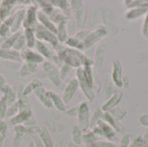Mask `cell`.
Listing matches in <instances>:
<instances>
[{
	"mask_svg": "<svg viewBox=\"0 0 148 147\" xmlns=\"http://www.w3.org/2000/svg\"><path fill=\"white\" fill-rule=\"evenodd\" d=\"M108 32L104 27H98L95 30L90 31L88 36L81 42L79 50L85 51L91 49L95 44H96L99 41H101L103 37L107 36Z\"/></svg>",
	"mask_w": 148,
	"mask_h": 147,
	"instance_id": "277c9868",
	"label": "cell"
},
{
	"mask_svg": "<svg viewBox=\"0 0 148 147\" xmlns=\"http://www.w3.org/2000/svg\"><path fill=\"white\" fill-rule=\"evenodd\" d=\"M36 133L39 136L40 139L42 140V144L44 145V146L54 147V143H53L52 138L50 136V133L45 126H41V127L36 126Z\"/></svg>",
	"mask_w": 148,
	"mask_h": 147,
	"instance_id": "ffe728a7",
	"label": "cell"
},
{
	"mask_svg": "<svg viewBox=\"0 0 148 147\" xmlns=\"http://www.w3.org/2000/svg\"><path fill=\"white\" fill-rule=\"evenodd\" d=\"M34 30H35V35H36V40L49 44L53 49H56L61 44L58 42L56 34L48 30L47 29H45L39 23L37 24V26L36 27V29Z\"/></svg>",
	"mask_w": 148,
	"mask_h": 147,
	"instance_id": "5b68a950",
	"label": "cell"
},
{
	"mask_svg": "<svg viewBox=\"0 0 148 147\" xmlns=\"http://www.w3.org/2000/svg\"><path fill=\"white\" fill-rule=\"evenodd\" d=\"M45 127L47 128V130H48L49 132L53 133V132H55L56 126H55V124H54V122H53L52 120H49V121H47V123H46V126H45Z\"/></svg>",
	"mask_w": 148,
	"mask_h": 147,
	"instance_id": "db71d44e",
	"label": "cell"
},
{
	"mask_svg": "<svg viewBox=\"0 0 148 147\" xmlns=\"http://www.w3.org/2000/svg\"><path fill=\"white\" fill-rule=\"evenodd\" d=\"M143 143V138L141 136H138L132 143V145L129 147H142Z\"/></svg>",
	"mask_w": 148,
	"mask_h": 147,
	"instance_id": "f907efd6",
	"label": "cell"
},
{
	"mask_svg": "<svg viewBox=\"0 0 148 147\" xmlns=\"http://www.w3.org/2000/svg\"><path fill=\"white\" fill-rule=\"evenodd\" d=\"M33 117V112L29 107L19 110V112L10 119V123L13 126H17V125H23L25 124L29 119Z\"/></svg>",
	"mask_w": 148,
	"mask_h": 147,
	"instance_id": "8fae6325",
	"label": "cell"
},
{
	"mask_svg": "<svg viewBox=\"0 0 148 147\" xmlns=\"http://www.w3.org/2000/svg\"><path fill=\"white\" fill-rule=\"evenodd\" d=\"M5 139H6V138H5V137H3V136L0 135V147H3V143H4V141H5Z\"/></svg>",
	"mask_w": 148,
	"mask_h": 147,
	"instance_id": "6f0895ef",
	"label": "cell"
},
{
	"mask_svg": "<svg viewBox=\"0 0 148 147\" xmlns=\"http://www.w3.org/2000/svg\"><path fill=\"white\" fill-rule=\"evenodd\" d=\"M93 147H117L114 144L111 143V142H108V141H102V140H99L95 143H94L93 145H91Z\"/></svg>",
	"mask_w": 148,
	"mask_h": 147,
	"instance_id": "7dc6e473",
	"label": "cell"
},
{
	"mask_svg": "<svg viewBox=\"0 0 148 147\" xmlns=\"http://www.w3.org/2000/svg\"><path fill=\"white\" fill-rule=\"evenodd\" d=\"M67 147H80V146H77L74 143H69V144H68Z\"/></svg>",
	"mask_w": 148,
	"mask_h": 147,
	"instance_id": "91938a15",
	"label": "cell"
},
{
	"mask_svg": "<svg viewBox=\"0 0 148 147\" xmlns=\"http://www.w3.org/2000/svg\"><path fill=\"white\" fill-rule=\"evenodd\" d=\"M143 35L147 39H148V10L147 15H146L144 25H143Z\"/></svg>",
	"mask_w": 148,
	"mask_h": 147,
	"instance_id": "816d5d0a",
	"label": "cell"
},
{
	"mask_svg": "<svg viewBox=\"0 0 148 147\" xmlns=\"http://www.w3.org/2000/svg\"><path fill=\"white\" fill-rule=\"evenodd\" d=\"M42 68L45 76L49 79V81L54 87L58 88L61 86L62 81L60 78L59 68H57L52 62L45 61L42 64Z\"/></svg>",
	"mask_w": 148,
	"mask_h": 147,
	"instance_id": "8992f818",
	"label": "cell"
},
{
	"mask_svg": "<svg viewBox=\"0 0 148 147\" xmlns=\"http://www.w3.org/2000/svg\"><path fill=\"white\" fill-rule=\"evenodd\" d=\"M72 68L69 67L67 64H63L60 68H59V73H60V78L61 81L63 82H69L71 79H70V75L72 73Z\"/></svg>",
	"mask_w": 148,
	"mask_h": 147,
	"instance_id": "1f68e13d",
	"label": "cell"
},
{
	"mask_svg": "<svg viewBox=\"0 0 148 147\" xmlns=\"http://www.w3.org/2000/svg\"><path fill=\"white\" fill-rule=\"evenodd\" d=\"M50 3L56 9L60 10L68 18L72 17V12H71V9H70V4L69 1H65V0H56V1H49Z\"/></svg>",
	"mask_w": 148,
	"mask_h": 147,
	"instance_id": "cb8c5ba5",
	"label": "cell"
},
{
	"mask_svg": "<svg viewBox=\"0 0 148 147\" xmlns=\"http://www.w3.org/2000/svg\"><path fill=\"white\" fill-rule=\"evenodd\" d=\"M94 77L95 72L93 67L85 66L76 69L75 78L79 82V88L87 98V100L92 102L95 98V93L94 90Z\"/></svg>",
	"mask_w": 148,
	"mask_h": 147,
	"instance_id": "7a4b0ae2",
	"label": "cell"
},
{
	"mask_svg": "<svg viewBox=\"0 0 148 147\" xmlns=\"http://www.w3.org/2000/svg\"><path fill=\"white\" fill-rule=\"evenodd\" d=\"M37 13L38 7L32 2L30 5H29L25 9V17L23 23V28L24 29H35L38 24L37 21Z\"/></svg>",
	"mask_w": 148,
	"mask_h": 147,
	"instance_id": "ba28073f",
	"label": "cell"
},
{
	"mask_svg": "<svg viewBox=\"0 0 148 147\" xmlns=\"http://www.w3.org/2000/svg\"><path fill=\"white\" fill-rule=\"evenodd\" d=\"M7 108H8V104L6 99L3 95H2L0 97V119L4 120V118H6Z\"/></svg>",
	"mask_w": 148,
	"mask_h": 147,
	"instance_id": "60d3db41",
	"label": "cell"
},
{
	"mask_svg": "<svg viewBox=\"0 0 148 147\" xmlns=\"http://www.w3.org/2000/svg\"><path fill=\"white\" fill-rule=\"evenodd\" d=\"M99 139L100 138L93 131L83 133L82 135V143L86 144V146H91L94 143L99 141Z\"/></svg>",
	"mask_w": 148,
	"mask_h": 147,
	"instance_id": "836d02e7",
	"label": "cell"
},
{
	"mask_svg": "<svg viewBox=\"0 0 148 147\" xmlns=\"http://www.w3.org/2000/svg\"><path fill=\"white\" fill-rule=\"evenodd\" d=\"M72 16L75 22L76 29L82 30L87 21V9L82 1H69Z\"/></svg>",
	"mask_w": 148,
	"mask_h": 147,
	"instance_id": "3957f363",
	"label": "cell"
},
{
	"mask_svg": "<svg viewBox=\"0 0 148 147\" xmlns=\"http://www.w3.org/2000/svg\"><path fill=\"white\" fill-rule=\"evenodd\" d=\"M21 34H22V32L19 31V32L14 33V34H10L6 38L2 39L1 43H0V49H13V46H14L16 41L17 40V38L19 37V36Z\"/></svg>",
	"mask_w": 148,
	"mask_h": 147,
	"instance_id": "484cf974",
	"label": "cell"
},
{
	"mask_svg": "<svg viewBox=\"0 0 148 147\" xmlns=\"http://www.w3.org/2000/svg\"><path fill=\"white\" fill-rule=\"evenodd\" d=\"M25 49H27L26 42H25V38L23 36V34L22 32V34L19 36V37L16 41V42H15V44L13 46V49H15V50H16L18 52H22Z\"/></svg>",
	"mask_w": 148,
	"mask_h": 147,
	"instance_id": "74e56055",
	"label": "cell"
},
{
	"mask_svg": "<svg viewBox=\"0 0 148 147\" xmlns=\"http://www.w3.org/2000/svg\"><path fill=\"white\" fill-rule=\"evenodd\" d=\"M14 132H15V137L13 139L11 145H12V147H18L20 146V143L23 138L26 134H28V128L24 125H17V126H15Z\"/></svg>",
	"mask_w": 148,
	"mask_h": 147,
	"instance_id": "44dd1931",
	"label": "cell"
},
{
	"mask_svg": "<svg viewBox=\"0 0 148 147\" xmlns=\"http://www.w3.org/2000/svg\"><path fill=\"white\" fill-rule=\"evenodd\" d=\"M21 53V58L22 61L24 62H29V63H36V64H42L45 61L44 58L38 54L36 51L29 49H23Z\"/></svg>",
	"mask_w": 148,
	"mask_h": 147,
	"instance_id": "30bf717a",
	"label": "cell"
},
{
	"mask_svg": "<svg viewBox=\"0 0 148 147\" xmlns=\"http://www.w3.org/2000/svg\"><path fill=\"white\" fill-rule=\"evenodd\" d=\"M10 86L8 84V82H7L5 77H4L2 74H0V93H1L2 94H5L6 91L10 88Z\"/></svg>",
	"mask_w": 148,
	"mask_h": 147,
	"instance_id": "7bdbcfd3",
	"label": "cell"
},
{
	"mask_svg": "<svg viewBox=\"0 0 148 147\" xmlns=\"http://www.w3.org/2000/svg\"><path fill=\"white\" fill-rule=\"evenodd\" d=\"M148 10V7L146 8H134V9H130L125 15L127 20L129 21H134L139 18H140L142 16L147 15Z\"/></svg>",
	"mask_w": 148,
	"mask_h": 147,
	"instance_id": "d4e9b609",
	"label": "cell"
},
{
	"mask_svg": "<svg viewBox=\"0 0 148 147\" xmlns=\"http://www.w3.org/2000/svg\"><path fill=\"white\" fill-rule=\"evenodd\" d=\"M145 140H147L148 141V129L146 131V133H145V134H144V138H143Z\"/></svg>",
	"mask_w": 148,
	"mask_h": 147,
	"instance_id": "94428289",
	"label": "cell"
},
{
	"mask_svg": "<svg viewBox=\"0 0 148 147\" xmlns=\"http://www.w3.org/2000/svg\"><path fill=\"white\" fill-rule=\"evenodd\" d=\"M10 33H11L10 32V27L6 25L4 23H2L0 24V37L2 39L6 38L7 36H10Z\"/></svg>",
	"mask_w": 148,
	"mask_h": 147,
	"instance_id": "b9f144b4",
	"label": "cell"
},
{
	"mask_svg": "<svg viewBox=\"0 0 148 147\" xmlns=\"http://www.w3.org/2000/svg\"><path fill=\"white\" fill-rule=\"evenodd\" d=\"M3 147H12V145H11V143H10V141L9 140V139H5V141H4V143H3Z\"/></svg>",
	"mask_w": 148,
	"mask_h": 147,
	"instance_id": "9f6ffc18",
	"label": "cell"
},
{
	"mask_svg": "<svg viewBox=\"0 0 148 147\" xmlns=\"http://www.w3.org/2000/svg\"><path fill=\"white\" fill-rule=\"evenodd\" d=\"M19 112V105L17 103V101L14 102L13 104L10 105L7 108V112H6V118H12L14 117L17 113Z\"/></svg>",
	"mask_w": 148,
	"mask_h": 147,
	"instance_id": "ab89813d",
	"label": "cell"
},
{
	"mask_svg": "<svg viewBox=\"0 0 148 147\" xmlns=\"http://www.w3.org/2000/svg\"><path fill=\"white\" fill-rule=\"evenodd\" d=\"M8 133V125L4 121V120L0 119V135L6 138Z\"/></svg>",
	"mask_w": 148,
	"mask_h": 147,
	"instance_id": "bcb514c9",
	"label": "cell"
},
{
	"mask_svg": "<svg viewBox=\"0 0 148 147\" xmlns=\"http://www.w3.org/2000/svg\"><path fill=\"white\" fill-rule=\"evenodd\" d=\"M48 94L49 96V99L51 101L52 106L60 112H66V104L64 103L62 98L61 95H59L57 93L54 91H48Z\"/></svg>",
	"mask_w": 148,
	"mask_h": 147,
	"instance_id": "d6986e66",
	"label": "cell"
},
{
	"mask_svg": "<svg viewBox=\"0 0 148 147\" xmlns=\"http://www.w3.org/2000/svg\"><path fill=\"white\" fill-rule=\"evenodd\" d=\"M56 55L62 61L63 64H67L72 68H79L85 66H94V60L87 56L82 51L75 49H70L65 45L60 44L54 49Z\"/></svg>",
	"mask_w": 148,
	"mask_h": 147,
	"instance_id": "6da1fadb",
	"label": "cell"
},
{
	"mask_svg": "<svg viewBox=\"0 0 148 147\" xmlns=\"http://www.w3.org/2000/svg\"><path fill=\"white\" fill-rule=\"evenodd\" d=\"M25 147H35V146H34V143L32 142V140H30V141L25 146Z\"/></svg>",
	"mask_w": 148,
	"mask_h": 147,
	"instance_id": "680465c9",
	"label": "cell"
},
{
	"mask_svg": "<svg viewBox=\"0 0 148 147\" xmlns=\"http://www.w3.org/2000/svg\"><path fill=\"white\" fill-rule=\"evenodd\" d=\"M138 121L139 123L143 126H146L148 128V114H142L139 117L138 119Z\"/></svg>",
	"mask_w": 148,
	"mask_h": 147,
	"instance_id": "681fc988",
	"label": "cell"
},
{
	"mask_svg": "<svg viewBox=\"0 0 148 147\" xmlns=\"http://www.w3.org/2000/svg\"><path fill=\"white\" fill-rule=\"evenodd\" d=\"M33 94L37 98V100L39 101V102L47 109H50L53 107L52 106V103H51V101L49 99V96L48 94V91L42 86V87H39L38 88H36Z\"/></svg>",
	"mask_w": 148,
	"mask_h": 147,
	"instance_id": "e0dca14e",
	"label": "cell"
},
{
	"mask_svg": "<svg viewBox=\"0 0 148 147\" xmlns=\"http://www.w3.org/2000/svg\"><path fill=\"white\" fill-rule=\"evenodd\" d=\"M23 34V36L25 38L27 49H35L36 42L37 41L36 38L35 30L32 29H24Z\"/></svg>",
	"mask_w": 148,
	"mask_h": 147,
	"instance_id": "4316f807",
	"label": "cell"
},
{
	"mask_svg": "<svg viewBox=\"0 0 148 147\" xmlns=\"http://www.w3.org/2000/svg\"><path fill=\"white\" fill-rule=\"evenodd\" d=\"M25 17V9H19L13 13V22L10 28L11 34L21 31V28H23V23Z\"/></svg>",
	"mask_w": 148,
	"mask_h": 147,
	"instance_id": "5bb4252c",
	"label": "cell"
},
{
	"mask_svg": "<svg viewBox=\"0 0 148 147\" xmlns=\"http://www.w3.org/2000/svg\"><path fill=\"white\" fill-rule=\"evenodd\" d=\"M30 75H31L30 71H29V68H27L26 64L23 62V65H22V67L20 68V70H19V76H20L21 78H26V77H28V76Z\"/></svg>",
	"mask_w": 148,
	"mask_h": 147,
	"instance_id": "f6af8a7d",
	"label": "cell"
},
{
	"mask_svg": "<svg viewBox=\"0 0 148 147\" xmlns=\"http://www.w3.org/2000/svg\"><path fill=\"white\" fill-rule=\"evenodd\" d=\"M67 23V22H66ZM66 23H62L61 24L56 25V38L58 42L62 44L66 42V40L69 37L68 31H67V27H66Z\"/></svg>",
	"mask_w": 148,
	"mask_h": 147,
	"instance_id": "83f0119b",
	"label": "cell"
},
{
	"mask_svg": "<svg viewBox=\"0 0 148 147\" xmlns=\"http://www.w3.org/2000/svg\"><path fill=\"white\" fill-rule=\"evenodd\" d=\"M35 49H36V51L44 58V60L46 59L50 62L52 61L55 55V51L52 49V48L49 44L41 41H36Z\"/></svg>",
	"mask_w": 148,
	"mask_h": 147,
	"instance_id": "9a60e30c",
	"label": "cell"
},
{
	"mask_svg": "<svg viewBox=\"0 0 148 147\" xmlns=\"http://www.w3.org/2000/svg\"><path fill=\"white\" fill-rule=\"evenodd\" d=\"M101 120H104L105 122H107L110 126H112L114 129L115 132L120 133H124L125 127H124L123 124L121 121L115 120L108 113H103V115H102V119Z\"/></svg>",
	"mask_w": 148,
	"mask_h": 147,
	"instance_id": "603a6c76",
	"label": "cell"
},
{
	"mask_svg": "<svg viewBox=\"0 0 148 147\" xmlns=\"http://www.w3.org/2000/svg\"><path fill=\"white\" fill-rule=\"evenodd\" d=\"M79 88V82L76 78H72L66 85L62 91V98L65 104H68L71 101L73 97L75 96L77 89Z\"/></svg>",
	"mask_w": 148,
	"mask_h": 147,
	"instance_id": "9c48e42d",
	"label": "cell"
},
{
	"mask_svg": "<svg viewBox=\"0 0 148 147\" xmlns=\"http://www.w3.org/2000/svg\"><path fill=\"white\" fill-rule=\"evenodd\" d=\"M112 67H113L112 80L117 88H121L122 87V78H123L122 64L121 63V62L119 60H114L112 62Z\"/></svg>",
	"mask_w": 148,
	"mask_h": 147,
	"instance_id": "4fadbf2b",
	"label": "cell"
},
{
	"mask_svg": "<svg viewBox=\"0 0 148 147\" xmlns=\"http://www.w3.org/2000/svg\"><path fill=\"white\" fill-rule=\"evenodd\" d=\"M106 47L104 44L98 47V49L95 51V60H94V65L96 68H100L102 66L103 59H104V53H105Z\"/></svg>",
	"mask_w": 148,
	"mask_h": 147,
	"instance_id": "f546056e",
	"label": "cell"
},
{
	"mask_svg": "<svg viewBox=\"0 0 148 147\" xmlns=\"http://www.w3.org/2000/svg\"><path fill=\"white\" fill-rule=\"evenodd\" d=\"M82 135H83V132L78 127V126L73 125L71 127V136L73 140L72 143L80 146L82 143Z\"/></svg>",
	"mask_w": 148,
	"mask_h": 147,
	"instance_id": "4dcf8cb0",
	"label": "cell"
},
{
	"mask_svg": "<svg viewBox=\"0 0 148 147\" xmlns=\"http://www.w3.org/2000/svg\"><path fill=\"white\" fill-rule=\"evenodd\" d=\"M37 21L40 25H42L48 30L53 32L54 34L56 33V26L54 24V23L50 20V18L49 16H47L45 14H43L42 12H41L39 10L37 13Z\"/></svg>",
	"mask_w": 148,
	"mask_h": 147,
	"instance_id": "7402d4cb",
	"label": "cell"
},
{
	"mask_svg": "<svg viewBox=\"0 0 148 147\" xmlns=\"http://www.w3.org/2000/svg\"><path fill=\"white\" fill-rule=\"evenodd\" d=\"M129 86V80L127 76H123L122 78V87L127 88Z\"/></svg>",
	"mask_w": 148,
	"mask_h": 147,
	"instance_id": "11a10c76",
	"label": "cell"
},
{
	"mask_svg": "<svg viewBox=\"0 0 148 147\" xmlns=\"http://www.w3.org/2000/svg\"><path fill=\"white\" fill-rule=\"evenodd\" d=\"M17 1H1L0 3V24L10 16L14 11V7L16 5Z\"/></svg>",
	"mask_w": 148,
	"mask_h": 147,
	"instance_id": "7c38bea8",
	"label": "cell"
},
{
	"mask_svg": "<svg viewBox=\"0 0 148 147\" xmlns=\"http://www.w3.org/2000/svg\"><path fill=\"white\" fill-rule=\"evenodd\" d=\"M129 142H130V135H125L121 141V145H120V147H128L129 146Z\"/></svg>",
	"mask_w": 148,
	"mask_h": 147,
	"instance_id": "f5cc1de1",
	"label": "cell"
},
{
	"mask_svg": "<svg viewBox=\"0 0 148 147\" xmlns=\"http://www.w3.org/2000/svg\"><path fill=\"white\" fill-rule=\"evenodd\" d=\"M102 115H103V112L101 110V108L96 109V110L94 112V113H93V115L91 116V118H90L89 128L93 129L95 126H96V125H97L98 121H99L100 120H101V119H102Z\"/></svg>",
	"mask_w": 148,
	"mask_h": 147,
	"instance_id": "8d00e7d4",
	"label": "cell"
},
{
	"mask_svg": "<svg viewBox=\"0 0 148 147\" xmlns=\"http://www.w3.org/2000/svg\"><path fill=\"white\" fill-rule=\"evenodd\" d=\"M90 110L87 101L79 104V112L77 114V126L84 133L89 128L90 124Z\"/></svg>",
	"mask_w": 148,
	"mask_h": 147,
	"instance_id": "52a82bcc",
	"label": "cell"
},
{
	"mask_svg": "<svg viewBox=\"0 0 148 147\" xmlns=\"http://www.w3.org/2000/svg\"><path fill=\"white\" fill-rule=\"evenodd\" d=\"M66 27H67V31L69 34V36H74L75 35L76 31V26H75V22L73 19V17H70L68 19L66 23Z\"/></svg>",
	"mask_w": 148,
	"mask_h": 147,
	"instance_id": "f35d334b",
	"label": "cell"
},
{
	"mask_svg": "<svg viewBox=\"0 0 148 147\" xmlns=\"http://www.w3.org/2000/svg\"><path fill=\"white\" fill-rule=\"evenodd\" d=\"M89 30H84V29H82V30H79V31H77L76 33H75V35L74 36L78 41H80L81 42L88 36V35L89 34Z\"/></svg>",
	"mask_w": 148,
	"mask_h": 147,
	"instance_id": "ee69618b",
	"label": "cell"
},
{
	"mask_svg": "<svg viewBox=\"0 0 148 147\" xmlns=\"http://www.w3.org/2000/svg\"><path fill=\"white\" fill-rule=\"evenodd\" d=\"M107 113H108L117 121H121V120H123L127 113V110L125 108H122V107H115V108H114V109H112Z\"/></svg>",
	"mask_w": 148,
	"mask_h": 147,
	"instance_id": "d6a6232c",
	"label": "cell"
},
{
	"mask_svg": "<svg viewBox=\"0 0 148 147\" xmlns=\"http://www.w3.org/2000/svg\"><path fill=\"white\" fill-rule=\"evenodd\" d=\"M126 6L130 9L134 8H146L148 7V0H136V1H125Z\"/></svg>",
	"mask_w": 148,
	"mask_h": 147,
	"instance_id": "e575fe53",
	"label": "cell"
},
{
	"mask_svg": "<svg viewBox=\"0 0 148 147\" xmlns=\"http://www.w3.org/2000/svg\"><path fill=\"white\" fill-rule=\"evenodd\" d=\"M122 97H123V93L122 92L117 91V92L114 93L112 94V96L101 106V110L103 113H107V112H109L110 110L115 108L117 107V105L121 102Z\"/></svg>",
	"mask_w": 148,
	"mask_h": 147,
	"instance_id": "2e32d148",
	"label": "cell"
},
{
	"mask_svg": "<svg viewBox=\"0 0 148 147\" xmlns=\"http://www.w3.org/2000/svg\"><path fill=\"white\" fill-rule=\"evenodd\" d=\"M42 86V82L37 79H34L32 80L29 83H28L25 87H23V94L24 96L28 97V95H29L30 94H33L34 91L38 88L39 87Z\"/></svg>",
	"mask_w": 148,
	"mask_h": 147,
	"instance_id": "f1b7e54d",
	"label": "cell"
},
{
	"mask_svg": "<svg viewBox=\"0 0 148 147\" xmlns=\"http://www.w3.org/2000/svg\"><path fill=\"white\" fill-rule=\"evenodd\" d=\"M0 59L4 61H10L14 62H21V53L10 49H0Z\"/></svg>",
	"mask_w": 148,
	"mask_h": 147,
	"instance_id": "ac0fdd59",
	"label": "cell"
},
{
	"mask_svg": "<svg viewBox=\"0 0 148 147\" xmlns=\"http://www.w3.org/2000/svg\"><path fill=\"white\" fill-rule=\"evenodd\" d=\"M78 112H79V105L72 107L69 109H67L66 110V114L69 117H77Z\"/></svg>",
	"mask_w": 148,
	"mask_h": 147,
	"instance_id": "c3c4849f",
	"label": "cell"
},
{
	"mask_svg": "<svg viewBox=\"0 0 148 147\" xmlns=\"http://www.w3.org/2000/svg\"><path fill=\"white\" fill-rule=\"evenodd\" d=\"M2 95H3L5 97L8 107L16 101V98H17L16 97V91H15L12 87H10V88L6 91V93L2 94Z\"/></svg>",
	"mask_w": 148,
	"mask_h": 147,
	"instance_id": "d590c367",
	"label": "cell"
}]
</instances>
